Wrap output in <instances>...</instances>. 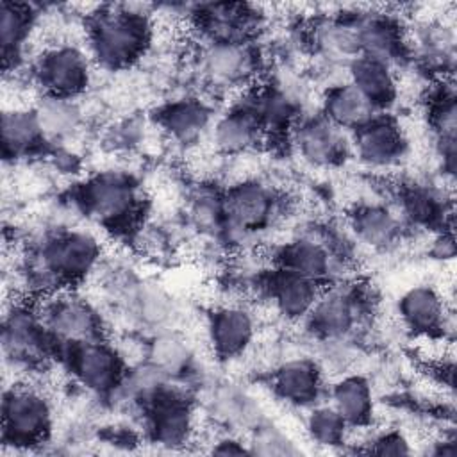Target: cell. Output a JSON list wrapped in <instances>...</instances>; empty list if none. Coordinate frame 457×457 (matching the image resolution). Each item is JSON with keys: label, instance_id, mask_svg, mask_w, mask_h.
Returning a JSON list of instances; mask_svg holds the SVG:
<instances>
[{"label": "cell", "instance_id": "1", "mask_svg": "<svg viewBox=\"0 0 457 457\" xmlns=\"http://www.w3.org/2000/svg\"><path fill=\"white\" fill-rule=\"evenodd\" d=\"M102 259V243L87 228H54L23 255L27 284L41 296L68 289L93 273Z\"/></svg>", "mask_w": 457, "mask_h": 457}, {"label": "cell", "instance_id": "2", "mask_svg": "<svg viewBox=\"0 0 457 457\" xmlns=\"http://www.w3.org/2000/svg\"><path fill=\"white\" fill-rule=\"evenodd\" d=\"M84 37L86 50L96 68L123 71L134 66L152 45V12L145 5H100L86 16Z\"/></svg>", "mask_w": 457, "mask_h": 457}, {"label": "cell", "instance_id": "3", "mask_svg": "<svg viewBox=\"0 0 457 457\" xmlns=\"http://www.w3.org/2000/svg\"><path fill=\"white\" fill-rule=\"evenodd\" d=\"M77 204L104 228L129 230L143 211V191L129 171L104 170L79 186Z\"/></svg>", "mask_w": 457, "mask_h": 457}, {"label": "cell", "instance_id": "4", "mask_svg": "<svg viewBox=\"0 0 457 457\" xmlns=\"http://www.w3.org/2000/svg\"><path fill=\"white\" fill-rule=\"evenodd\" d=\"M371 312L368 291L350 278L321 287V293L303 320L307 332L320 343L353 341Z\"/></svg>", "mask_w": 457, "mask_h": 457}, {"label": "cell", "instance_id": "5", "mask_svg": "<svg viewBox=\"0 0 457 457\" xmlns=\"http://www.w3.org/2000/svg\"><path fill=\"white\" fill-rule=\"evenodd\" d=\"M54 428L48 395L27 382H12L2 398V441L5 450L29 452L46 443Z\"/></svg>", "mask_w": 457, "mask_h": 457}, {"label": "cell", "instance_id": "6", "mask_svg": "<svg viewBox=\"0 0 457 457\" xmlns=\"http://www.w3.org/2000/svg\"><path fill=\"white\" fill-rule=\"evenodd\" d=\"M225 228L221 239L230 245L268 230L280 216L282 198L270 184L246 177L230 184L223 191Z\"/></svg>", "mask_w": 457, "mask_h": 457}, {"label": "cell", "instance_id": "7", "mask_svg": "<svg viewBox=\"0 0 457 457\" xmlns=\"http://www.w3.org/2000/svg\"><path fill=\"white\" fill-rule=\"evenodd\" d=\"M93 64L87 50L79 43L55 41L30 62V80L41 96H59L77 100L93 80Z\"/></svg>", "mask_w": 457, "mask_h": 457}, {"label": "cell", "instance_id": "8", "mask_svg": "<svg viewBox=\"0 0 457 457\" xmlns=\"http://www.w3.org/2000/svg\"><path fill=\"white\" fill-rule=\"evenodd\" d=\"M196 70L205 86L221 93H243L259 79L262 52L253 39L202 43Z\"/></svg>", "mask_w": 457, "mask_h": 457}, {"label": "cell", "instance_id": "9", "mask_svg": "<svg viewBox=\"0 0 457 457\" xmlns=\"http://www.w3.org/2000/svg\"><path fill=\"white\" fill-rule=\"evenodd\" d=\"M139 407L143 411V430L150 443L168 450L193 443L196 414L186 391L168 382Z\"/></svg>", "mask_w": 457, "mask_h": 457}, {"label": "cell", "instance_id": "10", "mask_svg": "<svg viewBox=\"0 0 457 457\" xmlns=\"http://www.w3.org/2000/svg\"><path fill=\"white\" fill-rule=\"evenodd\" d=\"M2 346L5 362L20 370L43 364L57 353V343L43 325L36 303L12 300L2 321Z\"/></svg>", "mask_w": 457, "mask_h": 457}, {"label": "cell", "instance_id": "11", "mask_svg": "<svg viewBox=\"0 0 457 457\" xmlns=\"http://www.w3.org/2000/svg\"><path fill=\"white\" fill-rule=\"evenodd\" d=\"M73 380L87 393L111 398L127 373V359L105 339L57 346Z\"/></svg>", "mask_w": 457, "mask_h": 457}, {"label": "cell", "instance_id": "12", "mask_svg": "<svg viewBox=\"0 0 457 457\" xmlns=\"http://www.w3.org/2000/svg\"><path fill=\"white\" fill-rule=\"evenodd\" d=\"M36 305L45 328L57 346L105 339L100 312L91 302L68 289L43 295Z\"/></svg>", "mask_w": 457, "mask_h": 457}, {"label": "cell", "instance_id": "13", "mask_svg": "<svg viewBox=\"0 0 457 457\" xmlns=\"http://www.w3.org/2000/svg\"><path fill=\"white\" fill-rule=\"evenodd\" d=\"M275 268L291 271L303 278H309L320 286L345 280V255L336 248L327 234L305 232L286 243H282L275 257H271Z\"/></svg>", "mask_w": 457, "mask_h": 457}, {"label": "cell", "instance_id": "14", "mask_svg": "<svg viewBox=\"0 0 457 457\" xmlns=\"http://www.w3.org/2000/svg\"><path fill=\"white\" fill-rule=\"evenodd\" d=\"M289 143L303 162L316 168L341 166L352 155V134L336 127L320 111L302 114Z\"/></svg>", "mask_w": 457, "mask_h": 457}, {"label": "cell", "instance_id": "15", "mask_svg": "<svg viewBox=\"0 0 457 457\" xmlns=\"http://www.w3.org/2000/svg\"><path fill=\"white\" fill-rule=\"evenodd\" d=\"M400 323L416 339L443 337L453 341V307L430 284H418L402 293L396 303Z\"/></svg>", "mask_w": 457, "mask_h": 457}, {"label": "cell", "instance_id": "16", "mask_svg": "<svg viewBox=\"0 0 457 457\" xmlns=\"http://www.w3.org/2000/svg\"><path fill=\"white\" fill-rule=\"evenodd\" d=\"M409 152V139L396 118L387 112L352 134V155L368 170L386 171L400 166Z\"/></svg>", "mask_w": 457, "mask_h": 457}, {"label": "cell", "instance_id": "17", "mask_svg": "<svg viewBox=\"0 0 457 457\" xmlns=\"http://www.w3.org/2000/svg\"><path fill=\"white\" fill-rule=\"evenodd\" d=\"M209 141L221 157H241L266 141L264 129L259 121L250 98V89L239 96L218 116L209 130Z\"/></svg>", "mask_w": 457, "mask_h": 457}, {"label": "cell", "instance_id": "18", "mask_svg": "<svg viewBox=\"0 0 457 457\" xmlns=\"http://www.w3.org/2000/svg\"><path fill=\"white\" fill-rule=\"evenodd\" d=\"M262 16L259 7L236 2L200 4L189 12L202 43L253 39Z\"/></svg>", "mask_w": 457, "mask_h": 457}, {"label": "cell", "instance_id": "19", "mask_svg": "<svg viewBox=\"0 0 457 457\" xmlns=\"http://www.w3.org/2000/svg\"><path fill=\"white\" fill-rule=\"evenodd\" d=\"M359 55L373 57L400 70L409 57L407 34L395 12L355 11Z\"/></svg>", "mask_w": 457, "mask_h": 457}, {"label": "cell", "instance_id": "20", "mask_svg": "<svg viewBox=\"0 0 457 457\" xmlns=\"http://www.w3.org/2000/svg\"><path fill=\"white\" fill-rule=\"evenodd\" d=\"M271 389L284 403L305 411L327 398L323 368L314 357L307 355L278 362L271 373Z\"/></svg>", "mask_w": 457, "mask_h": 457}, {"label": "cell", "instance_id": "21", "mask_svg": "<svg viewBox=\"0 0 457 457\" xmlns=\"http://www.w3.org/2000/svg\"><path fill=\"white\" fill-rule=\"evenodd\" d=\"M205 334L212 353L220 361H234L243 357L253 345L257 320L245 305H220L207 316Z\"/></svg>", "mask_w": 457, "mask_h": 457}, {"label": "cell", "instance_id": "22", "mask_svg": "<svg viewBox=\"0 0 457 457\" xmlns=\"http://www.w3.org/2000/svg\"><path fill=\"white\" fill-rule=\"evenodd\" d=\"M427 125L432 134L434 152L441 162L443 177L453 180L455 170V134H457V107L453 79H436L427 96Z\"/></svg>", "mask_w": 457, "mask_h": 457}, {"label": "cell", "instance_id": "23", "mask_svg": "<svg viewBox=\"0 0 457 457\" xmlns=\"http://www.w3.org/2000/svg\"><path fill=\"white\" fill-rule=\"evenodd\" d=\"M212 107L198 96H180L166 102L155 116L157 129L168 141L191 148L209 136L214 121Z\"/></svg>", "mask_w": 457, "mask_h": 457}, {"label": "cell", "instance_id": "24", "mask_svg": "<svg viewBox=\"0 0 457 457\" xmlns=\"http://www.w3.org/2000/svg\"><path fill=\"white\" fill-rule=\"evenodd\" d=\"M321 287L323 286L309 278L275 266L268 270L261 278V289L271 303V309L282 320L291 323H303V320L314 307Z\"/></svg>", "mask_w": 457, "mask_h": 457}, {"label": "cell", "instance_id": "25", "mask_svg": "<svg viewBox=\"0 0 457 457\" xmlns=\"http://www.w3.org/2000/svg\"><path fill=\"white\" fill-rule=\"evenodd\" d=\"M452 196L445 186L409 182L398 187V214L405 225L441 230L452 228Z\"/></svg>", "mask_w": 457, "mask_h": 457}, {"label": "cell", "instance_id": "26", "mask_svg": "<svg viewBox=\"0 0 457 457\" xmlns=\"http://www.w3.org/2000/svg\"><path fill=\"white\" fill-rule=\"evenodd\" d=\"M309 41L314 52L328 64H346L359 55L355 11L320 14L311 25Z\"/></svg>", "mask_w": 457, "mask_h": 457}, {"label": "cell", "instance_id": "27", "mask_svg": "<svg viewBox=\"0 0 457 457\" xmlns=\"http://www.w3.org/2000/svg\"><path fill=\"white\" fill-rule=\"evenodd\" d=\"M39 9L32 4L2 0L0 4V43L5 75L21 68L27 46L37 29Z\"/></svg>", "mask_w": 457, "mask_h": 457}, {"label": "cell", "instance_id": "28", "mask_svg": "<svg viewBox=\"0 0 457 457\" xmlns=\"http://www.w3.org/2000/svg\"><path fill=\"white\" fill-rule=\"evenodd\" d=\"M346 80L378 111L387 112L400 96V73L373 57L357 55L346 64Z\"/></svg>", "mask_w": 457, "mask_h": 457}, {"label": "cell", "instance_id": "29", "mask_svg": "<svg viewBox=\"0 0 457 457\" xmlns=\"http://www.w3.org/2000/svg\"><path fill=\"white\" fill-rule=\"evenodd\" d=\"M348 228L362 246L384 252L400 243L405 223L396 209L386 204L368 202L357 205L350 212Z\"/></svg>", "mask_w": 457, "mask_h": 457}, {"label": "cell", "instance_id": "30", "mask_svg": "<svg viewBox=\"0 0 457 457\" xmlns=\"http://www.w3.org/2000/svg\"><path fill=\"white\" fill-rule=\"evenodd\" d=\"M50 141L45 137L34 105L4 107L2 152L5 161H20L41 154Z\"/></svg>", "mask_w": 457, "mask_h": 457}, {"label": "cell", "instance_id": "31", "mask_svg": "<svg viewBox=\"0 0 457 457\" xmlns=\"http://www.w3.org/2000/svg\"><path fill=\"white\" fill-rule=\"evenodd\" d=\"M327 402L352 430L368 428L375 414L371 382L361 373H343L327 387Z\"/></svg>", "mask_w": 457, "mask_h": 457}, {"label": "cell", "instance_id": "32", "mask_svg": "<svg viewBox=\"0 0 457 457\" xmlns=\"http://www.w3.org/2000/svg\"><path fill=\"white\" fill-rule=\"evenodd\" d=\"M320 112L348 134H353L380 114L346 79L327 86Z\"/></svg>", "mask_w": 457, "mask_h": 457}, {"label": "cell", "instance_id": "33", "mask_svg": "<svg viewBox=\"0 0 457 457\" xmlns=\"http://www.w3.org/2000/svg\"><path fill=\"white\" fill-rule=\"evenodd\" d=\"M145 355V361L154 364L170 380H177L189 373L195 361V353L187 339L168 328H162L148 341Z\"/></svg>", "mask_w": 457, "mask_h": 457}, {"label": "cell", "instance_id": "34", "mask_svg": "<svg viewBox=\"0 0 457 457\" xmlns=\"http://www.w3.org/2000/svg\"><path fill=\"white\" fill-rule=\"evenodd\" d=\"M34 111L45 137L50 143L66 141L75 136L84 121V112L77 100L59 96H39Z\"/></svg>", "mask_w": 457, "mask_h": 457}, {"label": "cell", "instance_id": "35", "mask_svg": "<svg viewBox=\"0 0 457 457\" xmlns=\"http://www.w3.org/2000/svg\"><path fill=\"white\" fill-rule=\"evenodd\" d=\"M187 214L200 232L221 239L225 228L223 191L211 184H198L189 196Z\"/></svg>", "mask_w": 457, "mask_h": 457}, {"label": "cell", "instance_id": "36", "mask_svg": "<svg viewBox=\"0 0 457 457\" xmlns=\"http://www.w3.org/2000/svg\"><path fill=\"white\" fill-rule=\"evenodd\" d=\"M305 432L312 443L336 448L348 445L352 428L343 420V416L327 400H323L307 409Z\"/></svg>", "mask_w": 457, "mask_h": 457}, {"label": "cell", "instance_id": "37", "mask_svg": "<svg viewBox=\"0 0 457 457\" xmlns=\"http://www.w3.org/2000/svg\"><path fill=\"white\" fill-rule=\"evenodd\" d=\"M132 316L150 327H159L170 318V300L166 295L150 286H137L129 293ZM127 300V302H129Z\"/></svg>", "mask_w": 457, "mask_h": 457}, {"label": "cell", "instance_id": "38", "mask_svg": "<svg viewBox=\"0 0 457 457\" xmlns=\"http://www.w3.org/2000/svg\"><path fill=\"white\" fill-rule=\"evenodd\" d=\"M252 455H296L300 448L273 425H257L248 439Z\"/></svg>", "mask_w": 457, "mask_h": 457}, {"label": "cell", "instance_id": "39", "mask_svg": "<svg viewBox=\"0 0 457 457\" xmlns=\"http://www.w3.org/2000/svg\"><path fill=\"white\" fill-rule=\"evenodd\" d=\"M362 445H364V448L359 450L362 453H373V455H409V453H412L409 437L402 430H396V428L377 432L371 437H368Z\"/></svg>", "mask_w": 457, "mask_h": 457}, {"label": "cell", "instance_id": "40", "mask_svg": "<svg viewBox=\"0 0 457 457\" xmlns=\"http://www.w3.org/2000/svg\"><path fill=\"white\" fill-rule=\"evenodd\" d=\"M428 253L432 255V259L441 261V262L453 261V257H455V239H453L452 228L436 230V234L430 241Z\"/></svg>", "mask_w": 457, "mask_h": 457}, {"label": "cell", "instance_id": "41", "mask_svg": "<svg viewBox=\"0 0 457 457\" xmlns=\"http://www.w3.org/2000/svg\"><path fill=\"white\" fill-rule=\"evenodd\" d=\"M211 453L216 455H252L248 443L239 439L237 436H220L211 443Z\"/></svg>", "mask_w": 457, "mask_h": 457}]
</instances>
